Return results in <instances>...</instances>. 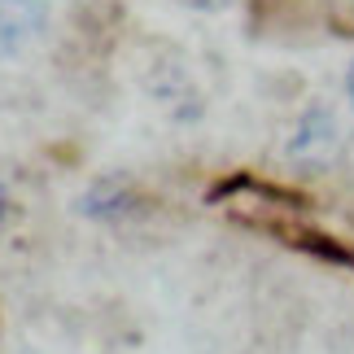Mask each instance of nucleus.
I'll return each mask as SVG.
<instances>
[{"label":"nucleus","mask_w":354,"mask_h":354,"mask_svg":"<svg viewBox=\"0 0 354 354\" xmlns=\"http://www.w3.org/2000/svg\"><path fill=\"white\" fill-rule=\"evenodd\" d=\"M337 145V122H333V114H324V110H310L306 118H302V127H297V136H293V153L297 158H310V149H328Z\"/></svg>","instance_id":"f257e3e1"},{"label":"nucleus","mask_w":354,"mask_h":354,"mask_svg":"<svg viewBox=\"0 0 354 354\" xmlns=\"http://www.w3.org/2000/svg\"><path fill=\"white\" fill-rule=\"evenodd\" d=\"M5 214H9V188L0 184V223H5Z\"/></svg>","instance_id":"f03ea898"},{"label":"nucleus","mask_w":354,"mask_h":354,"mask_svg":"<svg viewBox=\"0 0 354 354\" xmlns=\"http://www.w3.org/2000/svg\"><path fill=\"white\" fill-rule=\"evenodd\" d=\"M346 97H350V105H354V62H350V71H346Z\"/></svg>","instance_id":"7ed1b4c3"},{"label":"nucleus","mask_w":354,"mask_h":354,"mask_svg":"<svg viewBox=\"0 0 354 354\" xmlns=\"http://www.w3.org/2000/svg\"><path fill=\"white\" fill-rule=\"evenodd\" d=\"M184 5H197V9H210V5H223V0H184Z\"/></svg>","instance_id":"20e7f679"}]
</instances>
